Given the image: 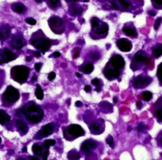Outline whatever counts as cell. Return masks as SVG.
Instances as JSON below:
<instances>
[{
  "label": "cell",
  "mask_w": 162,
  "mask_h": 160,
  "mask_svg": "<svg viewBox=\"0 0 162 160\" xmlns=\"http://www.w3.org/2000/svg\"><path fill=\"white\" fill-rule=\"evenodd\" d=\"M22 113L26 116L27 119L32 123H38L43 117V111L34 102H29L22 108Z\"/></svg>",
  "instance_id": "cell-1"
},
{
  "label": "cell",
  "mask_w": 162,
  "mask_h": 160,
  "mask_svg": "<svg viewBox=\"0 0 162 160\" xmlns=\"http://www.w3.org/2000/svg\"><path fill=\"white\" fill-rule=\"evenodd\" d=\"M113 8L116 10L127 11V12H136L144 5L143 1H134V0H119V1H109Z\"/></svg>",
  "instance_id": "cell-2"
},
{
  "label": "cell",
  "mask_w": 162,
  "mask_h": 160,
  "mask_svg": "<svg viewBox=\"0 0 162 160\" xmlns=\"http://www.w3.org/2000/svg\"><path fill=\"white\" fill-rule=\"evenodd\" d=\"M151 60V57L146 51L143 50H139L133 57L130 63V69L133 72L142 70L145 67L149 64Z\"/></svg>",
  "instance_id": "cell-3"
},
{
  "label": "cell",
  "mask_w": 162,
  "mask_h": 160,
  "mask_svg": "<svg viewBox=\"0 0 162 160\" xmlns=\"http://www.w3.org/2000/svg\"><path fill=\"white\" fill-rule=\"evenodd\" d=\"M63 134L65 139L68 141H73L85 135V132L80 125L72 124L63 128Z\"/></svg>",
  "instance_id": "cell-4"
},
{
  "label": "cell",
  "mask_w": 162,
  "mask_h": 160,
  "mask_svg": "<svg viewBox=\"0 0 162 160\" xmlns=\"http://www.w3.org/2000/svg\"><path fill=\"white\" fill-rule=\"evenodd\" d=\"M30 73L28 67L25 66H16L11 69V78L19 83H23L27 80Z\"/></svg>",
  "instance_id": "cell-5"
},
{
  "label": "cell",
  "mask_w": 162,
  "mask_h": 160,
  "mask_svg": "<svg viewBox=\"0 0 162 160\" xmlns=\"http://www.w3.org/2000/svg\"><path fill=\"white\" fill-rule=\"evenodd\" d=\"M152 78L146 74L137 76L132 81L133 87L135 89H142L148 87L152 82Z\"/></svg>",
  "instance_id": "cell-6"
},
{
  "label": "cell",
  "mask_w": 162,
  "mask_h": 160,
  "mask_svg": "<svg viewBox=\"0 0 162 160\" xmlns=\"http://www.w3.org/2000/svg\"><path fill=\"white\" fill-rule=\"evenodd\" d=\"M49 25L51 30L56 34H61L65 30V24L63 19L58 17H52L50 18Z\"/></svg>",
  "instance_id": "cell-7"
},
{
  "label": "cell",
  "mask_w": 162,
  "mask_h": 160,
  "mask_svg": "<svg viewBox=\"0 0 162 160\" xmlns=\"http://www.w3.org/2000/svg\"><path fill=\"white\" fill-rule=\"evenodd\" d=\"M3 98L10 104L16 102L19 99V92L12 86H8L3 94Z\"/></svg>",
  "instance_id": "cell-8"
},
{
  "label": "cell",
  "mask_w": 162,
  "mask_h": 160,
  "mask_svg": "<svg viewBox=\"0 0 162 160\" xmlns=\"http://www.w3.org/2000/svg\"><path fill=\"white\" fill-rule=\"evenodd\" d=\"M111 68L122 72L125 67V61L124 58L120 54H115L111 58L109 63H108Z\"/></svg>",
  "instance_id": "cell-9"
},
{
  "label": "cell",
  "mask_w": 162,
  "mask_h": 160,
  "mask_svg": "<svg viewBox=\"0 0 162 160\" xmlns=\"http://www.w3.org/2000/svg\"><path fill=\"white\" fill-rule=\"evenodd\" d=\"M32 45L36 49L41 50L43 54H45L46 51L50 49L52 42L47 39H37L32 41Z\"/></svg>",
  "instance_id": "cell-10"
},
{
  "label": "cell",
  "mask_w": 162,
  "mask_h": 160,
  "mask_svg": "<svg viewBox=\"0 0 162 160\" xmlns=\"http://www.w3.org/2000/svg\"><path fill=\"white\" fill-rule=\"evenodd\" d=\"M153 115L158 123H162V95L153 105Z\"/></svg>",
  "instance_id": "cell-11"
},
{
  "label": "cell",
  "mask_w": 162,
  "mask_h": 160,
  "mask_svg": "<svg viewBox=\"0 0 162 160\" xmlns=\"http://www.w3.org/2000/svg\"><path fill=\"white\" fill-rule=\"evenodd\" d=\"M96 147V143L93 140H87L85 141L80 146L81 152L84 153L86 156L89 154H92L95 148Z\"/></svg>",
  "instance_id": "cell-12"
},
{
  "label": "cell",
  "mask_w": 162,
  "mask_h": 160,
  "mask_svg": "<svg viewBox=\"0 0 162 160\" xmlns=\"http://www.w3.org/2000/svg\"><path fill=\"white\" fill-rule=\"evenodd\" d=\"M117 46L119 49L124 52H129L133 49V44L130 40L125 38H121L117 41Z\"/></svg>",
  "instance_id": "cell-13"
},
{
  "label": "cell",
  "mask_w": 162,
  "mask_h": 160,
  "mask_svg": "<svg viewBox=\"0 0 162 160\" xmlns=\"http://www.w3.org/2000/svg\"><path fill=\"white\" fill-rule=\"evenodd\" d=\"M91 133L93 135H100L104 132V121L101 120L100 122L94 121L89 125Z\"/></svg>",
  "instance_id": "cell-14"
},
{
  "label": "cell",
  "mask_w": 162,
  "mask_h": 160,
  "mask_svg": "<svg viewBox=\"0 0 162 160\" xmlns=\"http://www.w3.org/2000/svg\"><path fill=\"white\" fill-rule=\"evenodd\" d=\"M122 31H123V32L126 36H127V37H129L136 38L138 37V31L137 28H136L135 26L133 25V24L131 23V22L126 24L124 26Z\"/></svg>",
  "instance_id": "cell-15"
},
{
  "label": "cell",
  "mask_w": 162,
  "mask_h": 160,
  "mask_svg": "<svg viewBox=\"0 0 162 160\" xmlns=\"http://www.w3.org/2000/svg\"><path fill=\"white\" fill-rule=\"evenodd\" d=\"M104 75L108 80H115L119 79V77L121 75V72L115 70V69L111 68L109 65H108V67H106L104 70Z\"/></svg>",
  "instance_id": "cell-16"
},
{
  "label": "cell",
  "mask_w": 162,
  "mask_h": 160,
  "mask_svg": "<svg viewBox=\"0 0 162 160\" xmlns=\"http://www.w3.org/2000/svg\"><path fill=\"white\" fill-rule=\"evenodd\" d=\"M53 131H54V126H53L52 124H47V125H44L41 130L38 132V135L39 136V137H45L46 136H49L53 133Z\"/></svg>",
  "instance_id": "cell-17"
},
{
  "label": "cell",
  "mask_w": 162,
  "mask_h": 160,
  "mask_svg": "<svg viewBox=\"0 0 162 160\" xmlns=\"http://www.w3.org/2000/svg\"><path fill=\"white\" fill-rule=\"evenodd\" d=\"M108 25L106 23H102L101 25L92 28V31L94 32V35H106L108 32Z\"/></svg>",
  "instance_id": "cell-18"
},
{
  "label": "cell",
  "mask_w": 162,
  "mask_h": 160,
  "mask_svg": "<svg viewBox=\"0 0 162 160\" xmlns=\"http://www.w3.org/2000/svg\"><path fill=\"white\" fill-rule=\"evenodd\" d=\"M2 57L3 63H7V62L15 60L17 58V55L8 49H5L3 50V52H2Z\"/></svg>",
  "instance_id": "cell-19"
},
{
  "label": "cell",
  "mask_w": 162,
  "mask_h": 160,
  "mask_svg": "<svg viewBox=\"0 0 162 160\" xmlns=\"http://www.w3.org/2000/svg\"><path fill=\"white\" fill-rule=\"evenodd\" d=\"M25 44V40L22 39V37H14L12 42H11V45L15 49H21Z\"/></svg>",
  "instance_id": "cell-20"
},
{
  "label": "cell",
  "mask_w": 162,
  "mask_h": 160,
  "mask_svg": "<svg viewBox=\"0 0 162 160\" xmlns=\"http://www.w3.org/2000/svg\"><path fill=\"white\" fill-rule=\"evenodd\" d=\"M151 53H152V56L154 58H160L162 55V44L158 43L155 45L151 49Z\"/></svg>",
  "instance_id": "cell-21"
},
{
  "label": "cell",
  "mask_w": 162,
  "mask_h": 160,
  "mask_svg": "<svg viewBox=\"0 0 162 160\" xmlns=\"http://www.w3.org/2000/svg\"><path fill=\"white\" fill-rule=\"evenodd\" d=\"M11 117L2 110H0V124L2 125H6L7 123H9Z\"/></svg>",
  "instance_id": "cell-22"
},
{
  "label": "cell",
  "mask_w": 162,
  "mask_h": 160,
  "mask_svg": "<svg viewBox=\"0 0 162 160\" xmlns=\"http://www.w3.org/2000/svg\"><path fill=\"white\" fill-rule=\"evenodd\" d=\"M69 12L71 15L76 16V15H80L81 13L83 12V8L80 6H76V5H71L70 7V10H69Z\"/></svg>",
  "instance_id": "cell-23"
},
{
  "label": "cell",
  "mask_w": 162,
  "mask_h": 160,
  "mask_svg": "<svg viewBox=\"0 0 162 160\" xmlns=\"http://www.w3.org/2000/svg\"><path fill=\"white\" fill-rule=\"evenodd\" d=\"M81 71L86 74H89L92 73L94 70V66L92 63H87L81 67Z\"/></svg>",
  "instance_id": "cell-24"
},
{
  "label": "cell",
  "mask_w": 162,
  "mask_h": 160,
  "mask_svg": "<svg viewBox=\"0 0 162 160\" xmlns=\"http://www.w3.org/2000/svg\"><path fill=\"white\" fill-rule=\"evenodd\" d=\"M68 159L69 160H80V155L76 149H71L68 152Z\"/></svg>",
  "instance_id": "cell-25"
},
{
  "label": "cell",
  "mask_w": 162,
  "mask_h": 160,
  "mask_svg": "<svg viewBox=\"0 0 162 160\" xmlns=\"http://www.w3.org/2000/svg\"><path fill=\"white\" fill-rule=\"evenodd\" d=\"M32 150L34 154L41 155V156H42L43 153L45 150H46V149H44L43 146L39 145V144H34L32 147Z\"/></svg>",
  "instance_id": "cell-26"
},
{
  "label": "cell",
  "mask_w": 162,
  "mask_h": 160,
  "mask_svg": "<svg viewBox=\"0 0 162 160\" xmlns=\"http://www.w3.org/2000/svg\"><path fill=\"white\" fill-rule=\"evenodd\" d=\"M10 31H11V29L8 27H2L0 30V39H5L8 37L10 34Z\"/></svg>",
  "instance_id": "cell-27"
},
{
  "label": "cell",
  "mask_w": 162,
  "mask_h": 160,
  "mask_svg": "<svg viewBox=\"0 0 162 160\" xmlns=\"http://www.w3.org/2000/svg\"><path fill=\"white\" fill-rule=\"evenodd\" d=\"M16 125L18 126V128L22 132H24L25 133L27 132V124H26L23 120L21 119H18L16 121Z\"/></svg>",
  "instance_id": "cell-28"
},
{
  "label": "cell",
  "mask_w": 162,
  "mask_h": 160,
  "mask_svg": "<svg viewBox=\"0 0 162 160\" xmlns=\"http://www.w3.org/2000/svg\"><path fill=\"white\" fill-rule=\"evenodd\" d=\"M12 9L17 13H22L24 11H25L26 7L21 3H16L12 6Z\"/></svg>",
  "instance_id": "cell-29"
},
{
  "label": "cell",
  "mask_w": 162,
  "mask_h": 160,
  "mask_svg": "<svg viewBox=\"0 0 162 160\" xmlns=\"http://www.w3.org/2000/svg\"><path fill=\"white\" fill-rule=\"evenodd\" d=\"M157 78H158V82H159V85L162 86V62L158 66L157 69Z\"/></svg>",
  "instance_id": "cell-30"
},
{
  "label": "cell",
  "mask_w": 162,
  "mask_h": 160,
  "mask_svg": "<svg viewBox=\"0 0 162 160\" xmlns=\"http://www.w3.org/2000/svg\"><path fill=\"white\" fill-rule=\"evenodd\" d=\"M142 97L145 101L148 102V101H151V100L152 99L153 94L152 93L149 92V91H145V92L142 93Z\"/></svg>",
  "instance_id": "cell-31"
},
{
  "label": "cell",
  "mask_w": 162,
  "mask_h": 160,
  "mask_svg": "<svg viewBox=\"0 0 162 160\" xmlns=\"http://www.w3.org/2000/svg\"><path fill=\"white\" fill-rule=\"evenodd\" d=\"M35 95H36V97H37L39 100L43 99V97H44L43 91V89H41L40 85H37V90H36Z\"/></svg>",
  "instance_id": "cell-32"
},
{
  "label": "cell",
  "mask_w": 162,
  "mask_h": 160,
  "mask_svg": "<svg viewBox=\"0 0 162 160\" xmlns=\"http://www.w3.org/2000/svg\"><path fill=\"white\" fill-rule=\"evenodd\" d=\"M56 141L55 140H52V139H48V140H46L44 141V144H43V147L46 150H49V147L51 146H53L56 144Z\"/></svg>",
  "instance_id": "cell-33"
},
{
  "label": "cell",
  "mask_w": 162,
  "mask_h": 160,
  "mask_svg": "<svg viewBox=\"0 0 162 160\" xmlns=\"http://www.w3.org/2000/svg\"><path fill=\"white\" fill-rule=\"evenodd\" d=\"M101 81H100L99 79H97V78H95L93 80H92V85H96V91L97 92H101Z\"/></svg>",
  "instance_id": "cell-34"
},
{
  "label": "cell",
  "mask_w": 162,
  "mask_h": 160,
  "mask_svg": "<svg viewBox=\"0 0 162 160\" xmlns=\"http://www.w3.org/2000/svg\"><path fill=\"white\" fill-rule=\"evenodd\" d=\"M155 140L157 142V145H158L160 148H162V130L160 131L159 133L158 134Z\"/></svg>",
  "instance_id": "cell-35"
},
{
  "label": "cell",
  "mask_w": 162,
  "mask_h": 160,
  "mask_svg": "<svg viewBox=\"0 0 162 160\" xmlns=\"http://www.w3.org/2000/svg\"><path fill=\"white\" fill-rule=\"evenodd\" d=\"M137 130L139 132H146L147 128H146V125L143 123H140L137 127Z\"/></svg>",
  "instance_id": "cell-36"
},
{
  "label": "cell",
  "mask_w": 162,
  "mask_h": 160,
  "mask_svg": "<svg viewBox=\"0 0 162 160\" xmlns=\"http://www.w3.org/2000/svg\"><path fill=\"white\" fill-rule=\"evenodd\" d=\"M152 3V6L154 8L157 10H162V2H158V1H151Z\"/></svg>",
  "instance_id": "cell-37"
},
{
  "label": "cell",
  "mask_w": 162,
  "mask_h": 160,
  "mask_svg": "<svg viewBox=\"0 0 162 160\" xmlns=\"http://www.w3.org/2000/svg\"><path fill=\"white\" fill-rule=\"evenodd\" d=\"M162 23V18L161 17H159L155 20V24H154V29L155 30H158L159 29L160 26H161Z\"/></svg>",
  "instance_id": "cell-38"
},
{
  "label": "cell",
  "mask_w": 162,
  "mask_h": 160,
  "mask_svg": "<svg viewBox=\"0 0 162 160\" xmlns=\"http://www.w3.org/2000/svg\"><path fill=\"white\" fill-rule=\"evenodd\" d=\"M106 142H107V144L109 145L110 147H111V148L115 147V143H114V138H113L112 136H111V135L108 136V137L106 138Z\"/></svg>",
  "instance_id": "cell-39"
},
{
  "label": "cell",
  "mask_w": 162,
  "mask_h": 160,
  "mask_svg": "<svg viewBox=\"0 0 162 160\" xmlns=\"http://www.w3.org/2000/svg\"><path fill=\"white\" fill-rule=\"evenodd\" d=\"M91 24H92V28H95V27H98V26L99 25L100 21H99V19H98L97 18L94 17V18H92V20H91Z\"/></svg>",
  "instance_id": "cell-40"
},
{
  "label": "cell",
  "mask_w": 162,
  "mask_h": 160,
  "mask_svg": "<svg viewBox=\"0 0 162 160\" xmlns=\"http://www.w3.org/2000/svg\"><path fill=\"white\" fill-rule=\"evenodd\" d=\"M85 160H98L97 156H96L95 154H93V153H92V154L87 155Z\"/></svg>",
  "instance_id": "cell-41"
},
{
  "label": "cell",
  "mask_w": 162,
  "mask_h": 160,
  "mask_svg": "<svg viewBox=\"0 0 162 160\" xmlns=\"http://www.w3.org/2000/svg\"><path fill=\"white\" fill-rule=\"evenodd\" d=\"M26 22H27L28 24H30V25H35L36 23H37L36 20H34V18H31L26 19Z\"/></svg>",
  "instance_id": "cell-42"
},
{
  "label": "cell",
  "mask_w": 162,
  "mask_h": 160,
  "mask_svg": "<svg viewBox=\"0 0 162 160\" xmlns=\"http://www.w3.org/2000/svg\"><path fill=\"white\" fill-rule=\"evenodd\" d=\"M49 2L52 8H56L57 6H58V3L59 2V1H58V0H51Z\"/></svg>",
  "instance_id": "cell-43"
},
{
  "label": "cell",
  "mask_w": 162,
  "mask_h": 160,
  "mask_svg": "<svg viewBox=\"0 0 162 160\" xmlns=\"http://www.w3.org/2000/svg\"><path fill=\"white\" fill-rule=\"evenodd\" d=\"M49 150H45L43 153L42 154V159L43 160H47L48 159V156H49Z\"/></svg>",
  "instance_id": "cell-44"
},
{
  "label": "cell",
  "mask_w": 162,
  "mask_h": 160,
  "mask_svg": "<svg viewBox=\"0 0 162 160\" xmlns=\"http://www.w3.org/2000/svg\"><path fill=\"white\" fill-rule=\"evenodd\" d=\"M56 74L54 72H51V73L49 74V76H48V79H49V80L52 81L56 78Z\"/></svg>",
  "instance_id": "cell-45"
},
{
  "label": "cell",
  "mask_w": 162,
  "mask_h": 160,
  "mask_svg": "<svg viewBox=\"0 0 162 160\" xmlns=\"http://www.w3.org/2000/svg\"><path fill=\"white\" fill-rule=\"evenodd\" d=\"M74 52V58H77L79 56V54H80V49L78 48H76Z\"/></svg>",
  "instance_id": "cell-46"
},
{
  "label": "cell",
  "mask_w": 162,
  "mask_h": 160,
  "mask_svg": "<svg viewBox=\"0 0 162 160\" xmlns=\"http://www.w3.org/2000/svg\"><path fill=\"white\" fill-rule=\"evenodd\" d=\"M90 57L93 60H98L99 58V55L97 54V53H92V54H90Z\"/></svg>",
  "instance_id": "cell-47"
},
{
  "label": "cell",
  "mask_w": 162,
  "mask_h": 160,
  "mask_svg": "<svg viewBox=\"0 0 162 160\" xmlns=\"http://www.w3.org/2000/svg\"><path fill=\"white\" fill-rule=\"evenodd\" d=\"M41 67H42V63H37L35 64V70H37V72H39V70H40Z\"/></svg>",
  "instance_id": "cell-48"
},
{
  "label": "cell",
  "mask_w": 162,
  "mask_h": 160,
  "mask_svg": "<svg viewBox=\"0 0 162 160\" xmlns=\"http://www.w3.org/2000/svg\"><path fill=\"white\" fill-rule=\"evenodd\" d=\"M84 90H85L86 92L89 93L91 92V90H92V88H91V86H89V85H86L85 88H84Z\"/></svg>",
  "instance_id": "cell-49"
},
{
  "label": "cell",
  "mask_w": 162,
  "mask_h": 160,
  "mask_svg": "<svg viewBox=\"0 0 162 160\" xmlns=\"http://www.w3.org/2000/svg\"><path fill=\"white\" fill-rule=\"evenodd\" d=\"M157 12L155 11H153V10H151V11H148V15H149L150 16H155Z\"/></svg>",
  "instance_id": "cell-50"
},
{
  "label": "cell",
  "mask_w": 162,
  "mask_h": 160,
  "mask_svg": "<svg viewBox=\"0 0 162 160\" xmlns=\"http://www.w3.org/2000/svg\"><path fill=\"white\" fill-rule=\"evenodd\" d=\"M136 105H137V106L138 107V109H141L142 106V104L141 101H137V103H136Z\"/></svg>",
  "instance_id": "cell-51"
},
{
  "label": "cell",
  "mask_w": 162,
  "mask_h": 160,
  "mask_svg": "<svg viewBox=\"0 0 162 160\" xmlns=\"http://www.w3.org/2000/svg\"><path fill=\"white\" fill-rule=\"evenodd\" d=\"M53 56H54L55 58H58V57L61 56V54H60V52H58V51H56V52L53 54Z\"/></svg>",
  "instance_id": "cell-52"
},
{
  "label": "cell",
  "mask_w": 162,
  "mask_h": 160,
  "mask_svg": "<svg viewBox=\"0 0 162 160\" xmlns=\"http://www.w3.org/2000/svg\"><path fill=\"white\" fill-rule=\"evenodd\" d=\"M75 105H76V106H77V107H80V106H82L83 104L80 102V101H78L75 103Z\"/></svg>",
  "instance_id": "cell-53"
},
{
  "label": "cell",
  "mask_w": 162,
  "mask_h": 160,
  "mask_svg": "<svg viewBox=\"0 0 162 160\" xmlns=\"http://www.w3.org/2000/svg\"><path fill=\"white\" fill-rule=\"evenodd\" d=\"M30 160H39V158L36 157V156H30Z\"/></svg>",
  "instance_id": "cell-54"
},
{
  "label": "cell",
  "mask_w": 162,
  "mask_h": 160,
  "mask_svg": "<svg viewBox=\"0 0 162 160\" xmlns=\"http://www.w3.org/2000/svg\"><path fill=\"white\" fill-rule=\"evenodd\" d=\"M113 101H114V103H115V104H116V103L118 102V98H117L116 97H115L113 98Z\"/></svg>",
  "instance_id": "cell-55"
},
{
  "label": "cell",
  "mask_w": 162,
  "mask_h": 160,
  "mask_svg": "<svg viewBox=\"0 0 162 160\" xmlns=\"http://www.w3.org/2000/svg\"><path fill=\"white\" fill-rule=\"evenodd\" d=\"M37 80V76H35L34 75V76H33V78H32V80L33 81H35V80Z\"/></svg>",
  "instance_id": "cell-56"
},
{
  "label": "cell",
  "mask_w": 162,
  "mask_h": 160,
  "mask_svg": "<svg viewBox=\"0 0 162 160\" xmlns=\"http://www.w3.org/2000/svg\"><path fill=\"white\" fill-rule=\"evenodd\" d=\"M35 55L37 56V57H39V56H40V53H39V51H36V52H35Z\"/></svg>",
  "instance_id": "cell-57"
},
{
  "label": "cell",
  "mask_w": 162,
  "mask_h": 160,
  "mask_svg": "<svg viewBox=\"0 0 162 160\" xmlns=\"http://www.w3.org/2000/svg\"><path fill=\"white\" fill-rule=\"evenodd\" d=\"M76 76H77L78 78H80V77H81V74L80 73H76Z\"/></svg>",
  "instance_id": "cell-58"
},
{
  "label": "cell",
  "mask_w": 162,
  "mask_h": 160,
  "mask_svg": "<svg viewBox=\"0 0 162 160\" xmlns=\"http://www.w3.org/2000/svg\"><path fill=\"white\" fill-rule=\"evenodd\" d=\"M22 152L23 153H25V152H27V147H24L23 148V149H22Z\"/></svg>",
  "instance_id": "cell-59"
},
{
  "label": "cell",
  "mask_w": 162,
  "mask_h": 160,
  "mask_svg": "<svg viewBox=\"0 0 162 160\" xmlns=\"http://www.w3.org/2000/svg\"><path fill=\"white\" fill-rule=\"evenodd\" d=\"M31 57H27V61H30V60H31Z\"/></svg>",
  "instance_id": "cell-60"
},
{
  "label": "cell",
  "mask_w": 162,
  "mask_h": 160,
  "mask_svg": "<svg viewBox=\"0 0 162 160\" xmlns=\"http://www.w3.org/2000/svg\"><path fill=\"white\" fill-rule=\"evenodd\" d=\"M17 160H25V159H24V158H18V159Z\"/></svg>",
  "instance_id": "cell-61"
},
{
  "label": "cell",
  "mask_w": 162,
  "mask_h": 160,
  "mask_svg": "<svg viewBox=\"0 0 162 160\" xmlns=\"http://www.w3.org/2000/svg\"><path fill=\"white\" fill-rule=\"evenodd\" d=\"M37 2H42V1H40V0H37Z\"/></svg>",
  "instance_id": "cell-62"
},
{
  "label": "cell",
  "mask_w": 162,
  "mask_h": 160,
  "mask_svg": "<svg viewBox=\"0 0 162 160\" xmlns=\"http://www.w3.org/2000/svg\"><path fill=\"white\" fill-rule=\"evenodd\" d=\"M1 141H2V140H1V137H0V143H1Z\"/></svg>",
  "instance_id": "cell-63"
}]
</instances>
